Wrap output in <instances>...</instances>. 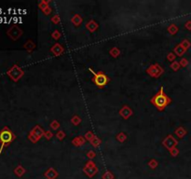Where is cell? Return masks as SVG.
Segmentation results:
<instances>
[{
	"label": "cell",
	"mask_w": 191,
	"mask_h": 179,
	"mask_svg": "<svg viewBox=\"0 0 191 179\" xmlns=\"http://www.w3.org/2000/svg\"><path fill=\"white\" fill-rule=\"evenodd\" d=\"M22 31H21V29L19 28V27H17V26H12L9 31L7 32V36H9L11 39H13V40H16L17 38H19V36H20L21 35H22Z\"/></svg>",
	"instance_id": "obj_5"
},
{
	"label": "cell",
	"mask_w": 191,
	"mask_h": 179,
	"mask_svg": "<svg viewBox=\"0 0 191 179\" xmlns=\"http://www.w3.org/2000/svg\"><path fill=\"white\" fill-rule=\"evenodd\" d=\"M151 103L159 110H163L171 103V99L165 94V92L163 91V87H161L160 91L156 95L153 96V98L151 99Z\"/></svg>",
	"instance_id": "obj_2"
},
{
	"label": "cell",
	"mask_w": 191,
	"mask_h": 179,
	"mask_svg": "<svg viewBox=\"0 0 191 179\" xmlns=\"http://www.w3.org/2000/svg\"><path fill=\"white\" fill-rule=\"evenodd\" d=\"M89 71L93 74V77H92V81L94 82V84L96 85V86H98V87H100V88H103V87H104L107 83H108V81H109V78L107 77V76L104 73H103V72H97V73H95L94 71L93 70H91V69H89Z\"/></svg>",
	"instance_id": "obj_3"
},
{
	"label": "cell",
	"mask_w": 191,
	"mask_h": 179,
	"mask_svg": "<svg viewBox=\"0 0 191 179\" xmlns=\"http://www.w3.org/2000/svg\"><path fill=\"white\" fill-rule=\"evenodd\" d=\"M7 75H9V77L12 80L18 81L22 77L24 72H22V71L21 70V68L17 65H14L9 71H7Z\"/></svg>",
	"instance_id": "obj_4"
},
{
	"label": "cell",
	"mask_w": 191,
	"mask_h": 179,
	"mask_svg": "<svg viewBox=\"0 0 191 179\" xmlns=\"http://www.w3.org/2000/svg\"><path fill=\"white\" fill-rule=\"evenodd\" d=\"M16 135L12 133L9 127L5 126L4 128L0 131V144H1V147H0V154L3 152V150L5 149L7 147L12 143L15 140Z\"/></svg>",
	"instance_id": "obj_1"
}]
</instances>
